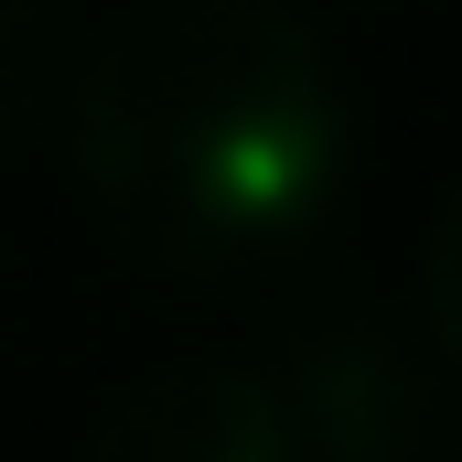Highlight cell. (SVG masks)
I'll return each mask as SVG.
<instances>
[{
    "mask_svg": "<svg viewBox=\"0 0 462 462\" xmlns=\"http://www.w3.org/2000/svg\"><path fill=\"white\" fill-rule=\"evenodd\" d=\"M291 420L301 462H430L441 452V387L430 365L376 323H312L280 376H258Z\"/></svg>",
    "mask_w": 462,
    "mask_h": 462,
    "instance_id": "cell-2",
    "label": "cell"
},
{
    "mask_svg": "<svg viewBox=\"0 0 462 462\" xmlns=\"http://www.w3.org/2000/svg\"><path fill=\"white\" fill-rule=\"evenodd\" d=\"M87 462H301V441L247 365H162L87 430Z\"/></svg>",
    "mask_w": 462,
    "mask_h": 462,
    "instance_id": "cell-3",
    "label": "cell"
},
{
    "mask_svg": "<svg viewBox=\"0 0 462 462\" xmlns=\"http://www.w3.org/2000/svg\"><path fill=\"white\" fill-rule=\"evenodd\" d=\"M76 76V0H0V151L65 97Z\"/></svg>",
    "mask_w": 462,
    "mask_h": 462,
    "instance_id": "cell-4",
    "label": "cell"
},
{
    "mask_svg": "<svg viewBox=\"0 0 462 462\" xmlns=\"http://www.w3.org/2000/svg\"><path fill=\"white\" fill-rule=\"evenodd\" d=\"M87 216L183 280L269 269L345 194V87L291 0H140L65 76Z\"/></svg>",
    "mask_w": 462,
    "mask_h": 462,
    "instance_id": "cell-1",
    "label": "cell"
}]
</instances>
